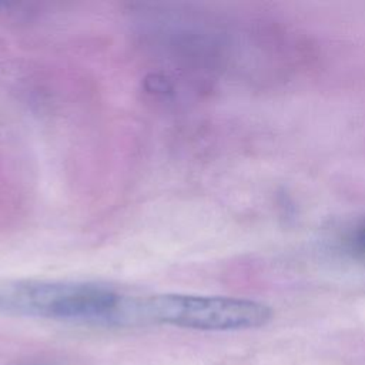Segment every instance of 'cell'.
I'll return each instance as SVG.
<instances>
[{"mask_svg": "<svg viewBox=\"0 0 365 365\" xmlns=\"http://www.w3.org/2000/svg\"><path fill=\"white\" fill-rule=\"evenodd\" d=\"M141 318L143 322L200 331H241L269 322L272 308L244 298L158 294L141 297Z\"/></svg>", "mask_w": 365, "mask_h": 365, "instance_id": "obj_2", "label": "cell"}, {"mask_svg": "<svg viewBox=\"0 0 365 365\" xmlns=\"http://www.w3.org/2000/svg\"><path fill=\"white\" fill-rule=\"evenodd\" d=\"M4 312L90 324H137L138 297L88 282L17 281L0 285Z\"/></svg>", "mask_w": 365, "mask_h": 365, "instance_id": "obj_1", "label": "cell"}, {"mask_svg": "<svg viewBox=\"0 0 365 365\" xmlns=\"http://www.w3.org/2000/svg\"><path fill=\"white\" fill-rule=\"evenodd\" d=\"M356 242H358V245H359L362 250H365V225H362V227L358 230V232H356Z\"/></svg>", "mask_w": 365, "mask_h": 365, "instance_id": "obj_3", "label": "cell"}]
</instances>
